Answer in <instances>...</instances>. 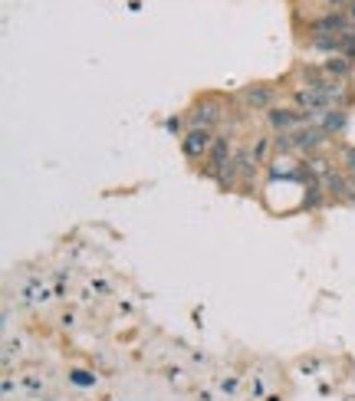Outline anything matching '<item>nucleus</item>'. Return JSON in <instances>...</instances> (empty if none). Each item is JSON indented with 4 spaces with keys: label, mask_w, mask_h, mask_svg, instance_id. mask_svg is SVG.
Segmentation results:
<instances>
[{
    "label": "nucleus",
    "mask_w": 355,
    "mask_h": 401,
    "mask_svg": "<svg viewBox=\"0 0 355 401\" xmlns=\"http://www.w3.org/2000/svg\"><path fill=\"white\" fill-rule=\"evenodd\" d=\"M211 145H214V135H211V129H188L181 135V152H184V158H191V162H201V158H207Z\"/></svg>",
    "instance_id": "1"
},
{
    "label": "nucleus",
    "mask_w": 355,
    "mask_h": 401,
    "mask_svg": "<svg viewBox=\"0 0 355 401\" xmlns=\"http://www.w3.org/2000/svg\"><path fill=\"white\" fill-rule=\"evenodd\" d=\"M267 122L277 132H296V129H302V125H309L312 115H306V112H300V108H270Z\"/></svg>",
    "instance_id": "2"
},
{
    "label": "nucleus",
    "mask_w": 355,
    "mask_h": 401,
    "mask_svg": "<svg viewBox=\"0 0 355 401\" xmlns=\"http://www.w3.org/2000/svg\"><path fill=\"white\" fill-rule=\"evenodd\" d=\"M227 164H230V139H227V135H217L214 145H211V152H207V158H204V174L207 178H217Z\"/></svg>",
    "instance_id": "3"
},
{
    "label": "nucleus",
    "mask_w": 355,
    "mask_h": 401,
    "mask_svg": "<svg viewBox=\"0 0 355 401\" xmlns=\"http://www.w3.org/2000/svg\"><path fill=\"white\" fill-rule=\"evenodd\" d=\"M188 122H191V129H214L217 122H221V102H214V99L197 102L188 112Z\"/></svg>",
    "instance_id": "4"
},
{
    "label": "nucleus",
    "mask_w": 355,
    "mask_h": 401,
    "mask_svg": "<svg viewBox=\"0 0 355 401\" xmlns=\"http://www.w3.org/2000/svg\"><path fill=\"white\" fill-rule=\"evenodd\" d=\"M290 135H293V148H296V152H316L326 141V132L319 129V125H302V129L290 132Z\"/></svg>",
    "instance_id": "5"
},
{
    "label": "nucleus",
    "mask_w": 355,
    "mask_h": 401,
    "mask_svg": "<svg viewBox=\"0 0 355 401\" xmlns=\"http://www.w3.org/2000/svg\"><path fill=\"white\" fill-rule=\"evenodd\" d=\"M345 122H349V112H345V106H335V108H329V112H323V115H319V129H323L326 135H339V132L345 129Z\"/></svg>",
    "instance_id": "6"
},
{
    "label": "nucleus",
    "mask_w": 355,
    "mask_h": 401,
    "mask_svg": "<svg viewBox=\"0 0 355 401\" xmlns=\"http://www.w3.org/2000/svg\"><path fill=\"white\" fill-rule=\"evenodd\" d=\"M273 86H247L244 89V102H247L250 108H273Z\"/></svg>",
    "instance_id": "7"
},
{
    "label": "nucleus",
    "mask_w": 355,
    "mask_h": 401,
    "mask_svg": "<svg viewBox=\"0 0 355 401\" xmlns=\"http://www.w3.org/2000/svg\"><path fill=\"white\" fill-rule=\"evenodd\" d=\"M323 73L329 79H342V76L352 73V63H349L345 56H335V59H326V63H323Z\"/></svg>",
    "instance_id": "8"
},
{
    "label": "nucleus",
    "mask_w": 355,
    "mask_h": 401,
    "mask_svg": "<svg viewBox=\"0 0 355 401\" xmlns=\"http://www.w3.org/2000/svg\"><path fill=\"white\" fill-rule=\"evenodd\" d=\"M270 145H273V141H270V139H257V145L250 148V155L257 158V164H263V162H267V155H270Z\"/></svg>",
    "instance_id": "9"
},
{
    "label": "nucleus",
    "mask_w": 355,
    "mask_h": 401,
    "mask_svg": "<svg viewBox=\"0 0 355 401\" xmlns=\"http://www.w3.org/2000/svg\"><path fill=\"white\" fill-rule=\"evenodd\" d=\"M342 162H345V174H349V178H355V148H345Z\"/></svg>",
    "instance_id": "10"
},
{
    "label": "nucleus",
    "mask_w": 355,
    "mask_h": 401,
    "mask_svg": "<svg viewBox=\"0 0 355 401\" xmlns=\"http://www.w3.org/2000/svg\"><path fill=\"white\" fill-rule=\"evenodd\" d=\"M165 129L172 132V135H178V132H181V119H178V115H174V119H168V122H165Z\"/></svg>",
    "instance_id": "11"
},
{
    "label": "nucleus",
    "mask_w": 355,
    "mask_h": 401,
    "mask_svg": "<svg viewBox=\"0 0 355 401\" xmlns=\"http://www.w3.org/2000/svg\"><path fill=\"white\" fill-rule=\"evenodd\" d=\"M76 385H92V379H86V372H76Z\"/></svg>",
    "instance_id": "12"
},
{
    "label": "nucleus",
    "mask_w": 355,
    "mask_h": 401,
    "mask_svg": "<svg viewBox=\"0 0 355 401\" xmlns=\"http://www.w3.org/2000/svg\"><path fill=\"white\" fill-rule=\"evenodd\" d=\"M349 20L355 23V0H352V3H349Z\"/></svg>",
    "instance_id": "13"
},
{
    "label": "nucleus",
    "mask_w": 355,
    "mask_h": 401,
    "mask_svg": "<svg viewBox=\"0 0 355 401\" xmlns=\"http://www.w3.org/2000/svg\"><path fill=\"white\" fill-rule=\"evenodd\" d=\"M326 3H333V7H339V3H345V0H326Z\"/></svg>",
    "instance_id": "14"
}]
</instances>
